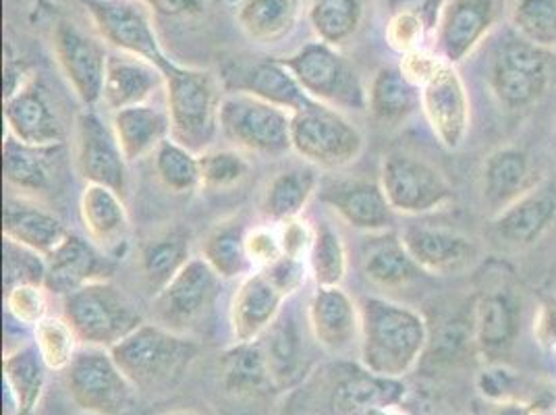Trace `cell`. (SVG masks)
Segmentation results:
<instances>
[{"mask_svg":"<svg viewBox=\"0 0 556 415\" xmlns=\"http://www.w3.org/2000/svg\"><path fill=\"white\" fill-rule=\"evenodd\" d=\"M202 189L210 191H229L243 184L250 175V162L237 148H210L200 154Z\"/></svg>","mask_w":556,"mask_h":415,"instance_id":"cell-48","label":"cell"},{"mask_svg":"<svg viewBox=\"0 0 556 415\" xmlns=\"http://www.w3.org/2000/svg\"><path fill=\"white\" fill-rule=\"evenodd\" d=\"M152 156L156 177L170 193L187 196L195 189H202L200 154L191 152L184 143L168 138Z\"/></svg>","mask_w":556,"mask_h":415,"instance_id":"cell-44","label":"cell"},{"mask_svg":"<svg viewBox=\"0 0 556 415\" xmlns=\"http://www.w3.org/2000/svg\"><path fill=\"white\" fill-rule=\"evenodd\" d=\"M79 218L88 239L115 262L129 250L131 221L125 198L104 185H86L79 196Z\"/></svg>","mask_w":556,"mask_h":415,"instance_id":"cell-24","label":"cell"},{"mask_svg":"<svg viewBox=\"0 0 556 415\" xmlns=\"http://www.w3.org/2000/svg\"><path fill=\"white\" fill-rule=\"evenodd\" d=\"M533 339L544 351L556 353V295H544L533 314Z\"/></svg>","mask_w":556,"mask_h":415,"instance_id":"cell-55","label":"cell"},{"mask_svg":"<svg viewBox=\"0 0 556 415\" xmlns=\"http://www.w3.org/2000/svg\"><path fill=\"white\" fill-rule=\"evenodd\" d=\"M75 139V164L86 185H104L127 198L129 162L116 141L113 125H106L93 109H84L77 116Z\"/></svg>","mask_w":556,"mask_h":415,"instance_id":"cell-16","label":"cell"},{"mask_svg":"<svg viewBox=\"0 0 556 415\" xmlns=\"http://www.w3.org/2000/svg\"><path fill=\"white\" fill-rule=\"evenodd\" d=\"M442 4L437 0H396L387 22V45L399 56L424 48L428 32L437 27Z\"/></svg>","mask_w":556,"mask_h":415,"instance_id":"cell-39","label":"cell"},{"mask_svg":"<svg viewBox=\"0 0 556 415\" xmlns=\"http://www.w3.org/2000/svg\"><path fill=\"white\" fill-rule=\"evenodd\" d=\"M302 0H241L237 24L257 45H278L300 22Z\"/></svg>","mask_w":556,"mask_h":415,"instance_id":"cell-36","label":"cell"},{"mask_svg":"<svg viewBox=\"0 0 556 415\" xmlns=\"http://www.w3.org/2000/svg\"><path fill=\"white\" fill-rule=\"evenodd\" d=\"M166 415H200V414H195V412H187V410H181V412H173V414H166Z\"/></svg>","mask_w":556,"mask_h":415,"instance_id":"cell-60","label":"cell"},{"mask_svg":"<svg viewBox=\"0 0 556 415\" xmlns=\"http://www.w3.org/2000/svg\"><path fill=\"white\" fill-rule=\"evenodd\" d=\"M47 264L48 293L61 300L93 282L113 280L116 271L111 255L77 232H70V237L48 255Z\"/></svg>","mask_w":556,"mask_h":415,"instance_id":"cell-22","label":"cell"},{"mask_svg":"<svg viewBox=\"0 0 556 415\" xmlns=\"http://www.w3.org/2000/svg\"><path fill=\"white\" fill-rule=\"evenodd\" d=\"M245 248L250 262L254 266V271L268 268L270 264H275L277 260L282 257V246H280V235H278V225H257L248 231L245 239Z\"/></svg>","mask_w":556,"mask_h":415,"instance_id":"cell-51","label":"cell"},{"mask_svg":"<svg viewBox=\"0 0 556 415\" xmlns=\"http://www.w3.org/2000/svg\"><path fill=\"white\" fill-rule=\"evenodd\" d=\"M486 81L501 109L526 113L553 84V52L521 38L509 25L490 47Z\"/></svg>","mask_w":556,"mask_h":415,"instance_id":"cell-4","label":"cell"},{"mask_svg":"<svg viewBox=\"0 0 556 415\" xmlns=\"http://www.w3.org/2000/svg\"><path fill=\"white\" fill-rule=\"evenodd\" d=\"M34 345L50 372H65L81 343L65 316H47L34 326Z\"/></svg>","mask_w":556,"mask_h":415,"instance_id":"cell-47","label":"cell"},{"mask_svg":"<svg viewBox=\"0 0 556 415\" xmlns=\"http://www.w3.org/2000/svg\"><path fill=\"white\" fill-rule=\"evenodd\" d=\"M318 189L320 179L312 166L280 171L262 193V214L275 225L300 218Z\"/></svg>","mask_w":556,"mask_h":415,"instance_id":"cell-34","label":"cell"},{"mask_svg":"<svg viewBox=\"0 0 556 415\" xmlns=\"http://www.w3.org/2000/svg\"><path fill=\"white\" fill-rule=\"evenodd\" d=\"M98 36L116 52L138 56L166 71L173 59L164 52L152 22V9L143 0H81Z\"/></svg>","mask_w":556,"mask_h":415,"instance_id":"cell-11","label":"cell"},{"mask_svg":"<svg viewBox=\"0 0 556 415\" xmlns=\"http://www.w3.org/2000/svg\"><path fill=\"white\" fill-rule=\"evenodd\" d=\"M47 257L22 243L2 237V282L4 291L20 285L47 287Z\"/></svg>","mask_w":556,"mask_h":415,"instance_id":"cell-49","label":"cell"},{"mask_svg":"<svg viewBox=\"0 0 556 415\" xmlns=\"http://www.w3.org/2000/svg\"><path fill=\"white\" fill-rule=\"evenodd\" d=\"M513 372L505 368L503 364H488L486 368L478 374V391L486 397L490 403L509 401L510 389H513Z\"/></svg>","mask_w":556,"mask_h":415,"instance_id":"cell-54","label":"cell"},{"mask_svg":"<svg viewBox=\"0 0 556 415\" xmlns=\"http://www.w3.org/2000/svg\"><path fill=\"white\" fill-rule=\"evenodd\" d=\"M309 277L316 287H341L348 277L349 255L341 232L323 223L316 227V237L307 255Z\"/></svg>","mask_w":556,"mask_h":415,"instance_id":"cell-45","label":"cell"},{"mask_svg":"<svg viewBox=\"0 0 556 415\" xmlns=\"http://www.w3.org/2000/svg\"><path fill=\"white\" fill-rule=\"evenodd\" d=\"M382 191L396 214L426 216L455 202V189L434 164L409 152H391L380 162Z\"/></svg>","mask_w":556,"mask_h":415,"instance_id":"cell-9","label":"cell"},{"mask_svg":"<svg viewBox=\"0 0 556 415\" xmlns=\"http://www.w3.org/2000/svg\"><path fill=\"white\" fill-rule=\"evenodd\" d=\"M223 98L220 81L212 71L184 67L173 61L164 71L170 138L195 154H204L220 134Z\"/></svg>","mask_w":556,"mask_h":415,"instance_id":"cell-3","label":"cell"},{"mask_svg":"<svg viewBox=\"0 0 556 415\" xmlns=\"http://www.w3.org/2000/svg\"><path fill=\"white\" fill-rule=\"evenodd\" d=\"M542 181L544 177L535 173L530 154L509 143L488 154L480 173V191L494 216Z\"/></svg>","mask_w":556,"mask_h":415,"instance_id":"cell-26","label":"cell"},{"mask_svg":"<svg viewBox=\"0 0 556 415\" xmlns=\"http://www.w3.org/2000/svg\"><path fill=\"white\" fill-rule=\"evenodd\" d=\"M403 378H389L359 368L339 378L332 392L334 415H368L371 410L396 407L405 399Z\"/></svg>","mask_w":556,"mask_h":415,"instance_id":"cell-29","label":"cell"},{"mask_svg":"<svg viewBox=\"0 0 556 415\" xmlns=\"http://www.w3.org/2000/svg\"><path fill=\"white\" fill-rule=\"evenodd\" d=\"M191 257V237L184 229L164 231L146 241L139 264L152 295L166 287Z\"/></svg>","mask_w":556,"mask_h":415,"instance_id":"cell-40","label":"cell"},{"mask_svg":"<svg viewBox=\"0 0 556 415\" xmlns=\"http://www.w3.org/2000/svg\"><path fill=\"white\" fill-rule=\"evenodd\" d=\"M362 271L371 285L389 291L403 289L424 275L401 235L393 231L370 235V243L362 252Z\"/></svg>","mask_w":556,"mask_h":415,"instance_id":"cell-31","label":"cell"},{"mask_svg":"<svg viewBox=\"0 0 556 415\" xmlns=\"http://www.w3.org/2000/svg\"><path fill=\"white\" fill-rule=\"evenodd\" d=\"M287 300L289 298L264 271H254L252 275L241 278L229 307L232 341H260L268 328L277 323Z\"/></svg>","mask_w":556,"mask_h":415,"instance_id":"cell-23","label":"cell"},{"mask_svg":"<svg viewBox=\"0 0 556 415\" xmlns=\"http://www.w3.org/2000/svg\"><path fill=\"white\" fill-rule=\"evenodd\" d=\"M84 415H93V414H84Z\"/></svg>","mask_w":556,"mask_h":415,"instance_id":"cell-61","label":"cell"},{"mask_svg":"<svg viewBox=\"0 0 556 415\" xmlns=\"http://www.w3.org/2000/svg\"><path fill=\"white\" fill-rule=\"evenodd\" d=\"M111 125L127 162L154 154L161 143L170 138L166 106H156L152 102L116 111L111 116Z\"/></svg>","mask_w":556,"mask_h":415,"instance_id":"cell-30","label":"cell"},{"mask_svg":"<svg viewBox=\"0 0 556 415\" xmlns=\"http://www.w3.org/2000/svg\"><path fill=\"white\" fill-rule=\"evenodd\" d=\"M419 111L448 152L459 150L471 129V100L457 67L442 61L419 86Z\"/></svg>","mask_w":556,"mask_h":415,"instance_id":"cell-14","label":"cell"},{"mask_svg":"<svg viewBox=\"0 0 556 415\" xmlns=\"http://www.w3.org/2000/svg\"><path fill=\"white\" fill-rule=\"evenodd\" d=\"M220 282L208 262L202 255H193L186 266L170 278L154 300V323L164 328L187 335L202 323L220 295Z\"/></svg>","mask_w":556,"mask_h":415,"instance_id":"cell-12","label":"cell"},{"mask_svg":"<svg viewBox=\"0 0 556 415\" xmlns=\"http://www.w3.org/2000/svg\"><path fill=\"white\" fill-rule=\"evenodd\" d=\"M401 239L421 273L430 277L462 275L482 257L476 239L444 227L409 225L401 232Z\"/></svg>","mask_w":556,"mask_h":415,"instance_id":"cell-19","label":"cell"},{"mask_svg":"<svg viewBox=\"0 0 556 415\" xmlns=\"http://www.w3.org/2000/svg\"><path fill=\"white\" fill-rule=\"evenodd\" d=\"M268 277L277 282L278 289L287 295L293 298L295 293H300L307 278L309 277V268H307V260H298V257H289L282 255L275 264H270L268 268H262Z\"/></svg>","mask_w":556,"mask_h":415,"instance_id":"cell-52","label":"cell"},{"mask_svg":"<svg viewBox=\"0 0 556 415\" xmlns=\"http://www.w3.org/2000/svg\"><path fill=\"white\" fill-rule=\"evenodd\" d=\"M223 385L235 397H254L275 385L262 341L232 343L223 355Z\"/></svg>","mask_w":556,"mask_h":415,"instance_id":"cell-38","label":"cell"},{"mask_svg":"<svg viewBox=\"0 0 556 415\" xmlns=\"http://www.w3.org/2000/svg\"><path fill=\"white\" fill-rule=\"evenodd\" d=\"M63 316L79 343L111 349L146 323L136 303L111 280L93 282L63 298Z\"/></svg>","mask_w":556,"mask_h":415,"instance_id":"cell-7","label":"cell"},{"mask_svg":"<svg viewBox=\"0 0 556 415\" xmlns=\"http://www.w3.org/2000/svg\"><path fill=\"white\" fill-rule=\"evenodd\" d=\"M496 0H444L434 27V52L459 67L492 36L498 24Z\"/></svg>","mask_w":556,"mask_h":415,"instance_id":"cell-15","label":"cell"},{"mask_svg":"<svg viewBox=\"0 0 556 415\" xmlns=\"http://www.w3.org/2000/svg\"><path fill=\"white\" fill-rule=\"evenodd\" d=\"M266 351L277 387H289L305 372V345L300 324L293 316L280 314L277 323L260 339Z\"/></svg>","mask_w":556,"mask_h":415,"instance_id":"cell-41","label":"cell"},{"mask_svg":"<svg viewBox=\"0 0 556 415\" xmlns=\"http://www.w3.org/2000/svg\"><path fill=\"white\" fill-rule=\"evenodd\" d=\"M48 289L38 285H20L4 291L9 316L17 324L36 326L48 316Z\"/></svg>","mask_w":556,"mask_h":415,"instance_id":"cell-50","label":"cell"},{"mask_svg":"<svg viewBox=\"0 0 556 415\" xmlns=\"http://www.w3.org/2000/svg\"><path fill=\"white\" fill-rule=\"evenodd\" d=\"M231 90L252 93L255 98L266 100L289 113L300 111L309 102L307 93L303 92L300 81L282 63V59H264L254 63L252 67L241 71Z\"/></svg>","mask_w":556,"mask_h":415,"instance_id":"cell-32","label":"cell"},{"mask_svg":"<svg viewBox=\"0 0 556 415\" xmlns=\"http://www.w3.org/2000/svg\"><path fill=\"white\" fill-rule=\"evenodd\" d=\"M7 136L34 148H63L65 129L47 88L34 77L20 92L4 98Z\"/></svg>","mask_w":556,"mask_h":415,"instance_id":"cell-21","label":"cell"},{"mask_svg":"<svg viewBox=\"0 0 556 415\" xmlns=\"http://www.w3.org/2000/svg\"><path fill=\"white\" fill-rule=\"evenodd\" d=\"M293 152L314 168L334 171L357 161L364 136L343 111L309 100L291 115Z\"/></svg>","mask_w":556,"mask_h":415,"instance_id":"cell-6","label":"cell"},{"mask_svg":"<svg viewBox=\"0 0 556 415\" xmlns=\"http://www.w3.org/2000/svg\"><path fill=\"white\" fill-rule=\"evenodd\" d=\"M519 330L521 295L509 278L503 277L473 305V345L486 364H498L515 345Z\"/></svg>","mask_w":556,"mask_h":415,"instance_id":"cell-17","label":"cell"},{"mask_svg":"<svg viewBox=\"0 0 556 415\" xmlns=\"http://www.w3.org/2000/svg\"><path fill=\"white\" fill-rule=\"evenodd\" d=\"M70 229L63 221L50 212L48 208L40 206L27 198L7 196L2 208V237L38 254H52L67 237Z\"/></svg>","mask_w":556,"mask_h":415,"instance_id":"cell-28","label":"cell"},{"mask_svg":"<svg viewBox=\"0 0 556 415\" xmlns=\"http://www.w3.org/2000/svg\"><path fill=\"white\" fill-rule=\"evenodd\" d=\"M510 27L535 47L556 50V0H515Z\"/></svg>","mask_w":556,"mask_h":415,"instance_id":"cell-46","label":"cell"},{"mask_svg":"<svg viewBox=\"0 0 556 415\" xmlns=\"http://www.w3.org/2000/svg\"><path fill=\"white\" fill-rule=\"evenodd\" d=\"M154 13L164 17H191L202 11V0H143Z\"/></svg>","mask_w":556,"mask_h":415,"instance_id":"cell-56","label":"cell"},{"mask_svg":"<svg viewBox=\"0 0 556 415\" xmlns=\"http://www.w3.org/2000/svg\"><path fill=\"white\" fill-rule=\"evenodd\" d=\"M59 148H34L4 134L2 143V171L9 187L22 193H38L50 185V156Z\"/></svg>","mask_w":556,"mask_h":415,"instance_id":"cell-42","label":"cell"},{"mask_svg":"<svg viewBox=\"0 0 556 415\" xmlns=\"http://www.w3.org/2000/svg\"><path fill=\"white\" fill-rule=\"evenodd\" d=\"M307 22L320 42L341 48L362 27L364 0H309Z\"/></svg>","mask_w":556,"mask_h":415,"instance_id":"cell-43","label":"cell"},{"mask_svg":"<svg viewBox=\"0 0 556 415\" xmlns=\"http://www.w3.org/2000/svg\"><path fill=\"white\" fill-rule=\"evenodd\" d=\"M250 227L239 218L216 223L202 241V257L223 280H241L254 273L245 239Z\"/></svg>","mask_w":556,"mask_h":415,"instance_id":"cell-37","label":"cell"},{"mask_svg":"<svg viewBox=\"0 0 556 415\" xmlns=\"http://www.w3.org/2000/svg\"><path fill=\"white\" fill-rule=\"evenodd\" d=\"M291 115L252 93H227L220 106V134L237 150L257 156H282L293 150Z\"/></svg>","mask_w":556,"mask_h":415,"instance_id":"cell-8","label":"cell"},{"mask_svg":"<svg viewBox=\"0 0 556 415\" xmlns=\"http://www.w3.org/2000/svg\"><path fill=\"white\" fill-rule=\"evenodd\" d=\"M419 109V88L401 67L376 71L368 88V111L384 127H401Z\"/></svg>","mask_w":556,"mask_h":415,"instance_id":"cell-35","label":"cell"},{"mask_svg":"<svg viewBox=\"0 0 556 415\" xmlns=\"http://www.w3.org/2000/svg\"><path fill=\"white\" fill-rule=\"evenodd\" d=\"M555 225L556 185L544 179L492 216L490 237L505 250L521 252L544 239Z\"/></svg>","mask_w":556,"mask_h":415,"instance_id":"cell-18","label":"cell"},{"mask_svg":"<svg viewBox=\"0 0 556 415\" xmlns=\"http://www.w3.org/2000/svg\"><path fill=\"white\" fill-rule=\"evenodd\" d=\"M486 415H533V405L519 399L498 401L488 407Z\"/></svg>","mask_w":556,"mask_h":415,"instance_id":"cell-58","label":"cell"},{"mask_svg":"<svg viewBox=\"0 0 556 415\" xmlns=\"http://www.w3.org/2000/svg\"><path fill=\"white\" fill-rule=\"evenodd\" d=\"M359 305V366L403 378L416 368L428 347L424 316L403 303L366 295Z\"/></svg>","mask_w":556,"mask_h":415,"instance_id":"cell-1","label":"cell"},{"mask_svg":"<svg viewBox=\"0 0 556 415\" xmlns=\"http://www.w3.org/2000/svg\"><path fill=\"white\" fill-rule=\"evenodd\" d=\"M307 326L328 353L359 345V305L343 287H316L307 303Z\"/></svg>","mask_w":556,"mask_h":415,"instance_id":"cell-25","label":"cell"},{"mask_svg":"<svg viewBox=\"0 0 556 415\" xmlns=\"http://www.w3.org/2000/svg\"><path fill=\"white\" fill-rule=\"evenodd\" d=\"M368 415H407L399 405L396 407H380V410H371Z\"/></svg>","mask_w":556,"mask_h":415,"instance_id":"cell-59","label":"cell"},{"mask_svg":"<svg viewBox=\"0 0 556 415\" xmlns=\"http://www.w3.org/2000/svg\"><path fill=\"white\" fill-rule=\"evenodd\" d=\"M109 351L136 391H163L184 380L200 345L163 324L143 323Z\"/></svg>","mask_w":556,"mask_h":415,"instance_id":"cell-2","label":"cell"},{"mask_svg":"<svg viewBox=\"0 0 556 415\" xmlns=\"http://www.w3.org/2000/svg\"><path fill=\"white\" fill-rule=\"evenodd\" d=\"M52 50L59 70L84 109L102 104V88L111 56L102 38H96L75 22L61 20L52 27Z\"/></svg>","mask_w":556,"mask_h":415,"instance_id":"cell-13","label":"cell"},{"mask_svg":"<svg viewBox=\"0 0 556 415\" xmlns=\"http://www.w3.org/2000/svg\"><path fill=\"white\" fill-rule=\"evenodd\" d=\"M63 378L73 403L84 414H123L136 392L111 351L102 347H79Z\"/></svg>","mask_w":556,"mask_h":415,"instance_id":"cell-10","label":"cell"},{"mask_svg":"<svg viewBox=\"0 0 556 415\" xmlns=\"http://www.w3.org/2000/svg\"><path fill=\"white\" fill-rule=\"evenodd\" d=\"M278 235H280L282 254L298 257V260H307L314 237H316V227H312L303 216H300V218L280 223Z\"/></svg>","mask_w":556,"mask_h":415,"instance_id":"cell-53","label":"cell"},{"mask_svg":"<svg viewBox=\"0 0 556 415\" xmlns=\"http://www.w3.org/2000/svg\"><path fill=\"white\" fill-rule=\"evenodd\" d=\"M48 369L36 345L9 349L2 357V389L11 392L20 415H34L47 389Z\"/></svg>","mask_w":556,"mask_h":415,"instance_id":"cell-33","label":"cell"},{"mask_svg":"<svg viewBox=\"0 0 556 415\" xmlns=\"http://www.w3.org/2000/svg\"><path fill=\"white\" fill-rule=\"evenodd\" d=\"M282 63L295 75L309 100L337 111H368V88L339 48L320 40L307 42L285 56Z\"/></svg>","mask_w":556,"mask_h":415,"instance_id":"cell-5","label":"cell"},{"mask_svg":"<svg viewBox=\"0 0 556 415\" xmlns=\"http://www.w3.org/2000/svg\"><path fill=\"white\" fill-rule=\"evenodd\" d=\"M34 77L36 75L27 70L22 61L7 54V61H4V98L20 92Z\"/></svg>","mask_w":556,"mask_h":415,"instance_id":"cell-57","label":"cell"},{"mask_svg":"<svg viewBox=\"0 0 556 415\" xmlns=\"http://www.w3.org/2000/svg\"><path fill=\"white\" fill-rule=\"evenodd\" d=\"M318 198L353 231L368 235L393 231L396 212L389 204L380 181H328L320 185Z\"/></svg>","mask_w":556,"mask_h":415,"instance_id":"cell-20","label":"cell"},{"mask_svg":"<svg viewBox=\"0 0 556 415\" xmlns=\"http://www.w3.org/2000/svg\"><path fill=\"white\" fill-rule=\"evenodd\" d=\"M159 92H164L163 71L138 56L111 52L102 88V104L111 113L148 104Z\"/></svg>","mask_w":556,"mask_h":415,"instance_id":"cell-27","label":"cell"}]
</instances>
